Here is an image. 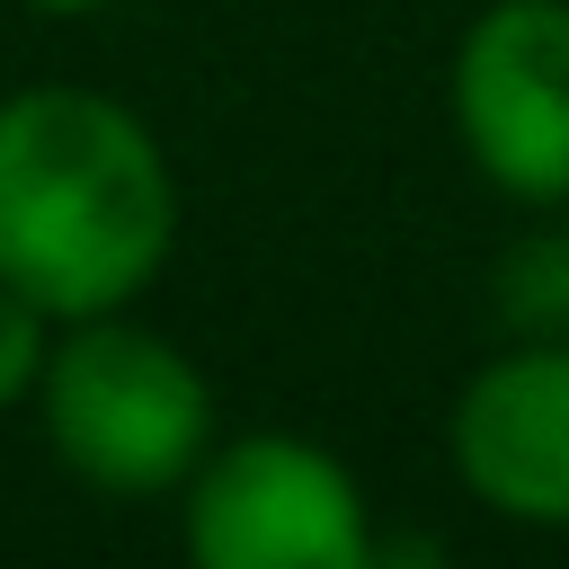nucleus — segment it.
I'll use <instances>...</instances> for the list:
<instances>
[{
	"label": "nucleus",
	"mask_w": 569,
	"mask_h": 569,
	"mask_svg": "<svg viewBox=\"0 0 569 569\" xmlns=\"http://www.w3.org/2000/svg\"><path fill=\"white\" fill-rule=\"evenodd\" d=\"M178 249V178L133 107L107 89L0 98V284L62 329L124 311Z\"/></svg>",
	"instance_id": "1"
},
{
	"label": "nucleus",
	"mask_w": 569,
	"mask_h": 569,
	"mask_svg": "<svg viewBox=\"0 0 569 569\" xmlns=\"http://www.w3.org/2000/svg\"><path fill=\"white\" fill-rule=\"evenodd\" d=\"M44 445L62 471L98 498H169L213 453V391L160 329L98 311L53 338V365L36 382Z\"/></svg>",
	"instance_id": "2"
},
{
	"label": "nucleus",
	"mask_w": 569,
	"mask_h": 569,
	"mask_svg": "<svg viewBox=\"0 0 569 569\" xmlns=\"http://www.w3.org/2000/svg\"><path fill=\"white\" fill-rule=\"evenodd\" d=\"M187 551L204 569H365L373 525L338 453L302 436H231L187 471Z\"/></svg>",
	"instance_id": "3"
},
{
	"label": "nucleus",
	"mask_w": 569,
	"mask_h": 569,
	"mask_svg": "<svg viewBox=\"0 0 569 569\" xmlns=\"http://www.w3.org/2000/svg\"><path fill=\"white\" fill-rule=\"evenodd\" d=\"M453 133L516 204H569V0H489L453 44Z\"/></svg>",
	"instance_id": "4"
},
{
	"label": "nucleus",
	"mask_w": 569,
	"mask_h": 569,
	"mask_svg": "<svg viewBox=\"0 0 569 569\" xmlns=\"http://www.w3.org/2000/svg\"><path fill=\"white\" fill-rule=\"evenodd\" d=\"M445 453L489 516L569 533V338H516L489 356L453 400Z\"/></svg>",
	"instance_id": "5"
},
{
	"label": "nucleus",
	"mask_w": 569,
	"mask_h": 569,
	"mask_svg": "<svg viewBox=\"0 0 569 569\" xmlns=\"http://www.w3.org/2000/svg\"><path fill=\"white\" fill-rule=\"evenodd\" d=\"M498 320L516 338H569V231H525L498 258Z\"/></svg>",
	"instance_id": "6"
},
{
	"label": "nucleus",
	"mask_w": 569,
	"mask_h": 569,
	"mask_svg": "<svg viewBox=\"0 0 569 569\" xmlns=\"http://www.w3.org/2000/svg\"><path fill=\"white\" fill-rule=\"evenodd\" d=\"M44 365H53V311L27 302L18 284H0V409L36 400Z\"/></svg>",
	"instance_id": "7"
},
{
	"label": "nucleus",
	"mask_w": 569,
	"mask_h": 569,
	"mask_svg": "<svg viewBox=\"0 0 569 569\" xmlns=\"http://www.w3.org/2000/svg\"><path fill=\"white\" fill-rule=\"evenodd\" d=\"M27 9H44V18H98V9H116V0H27Z\"/></svg>",
	"instance_id": "8"
}]
</instances>
